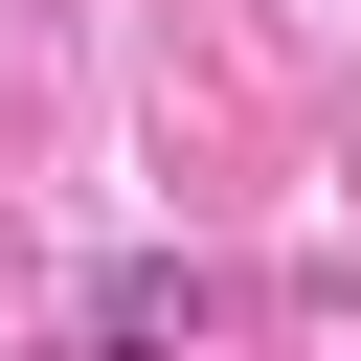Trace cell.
Returning <instances> with one entry per match:
<instances>
[{
  "instance_id": "6da1fadb",
  "label": "cell",
  "mask_w": 361,
  "mask_h": 361,
  "mask_svg": "<svg viewBox=\"0 0 361 361\" xmlns=\"http://www.w3.org/2000/svg\"><path fill=\"white\" fill-rule=\"evenodd\" d=\"M180 316H203V271H180V248H135V271H90L68 361H135V338H180Z\"/></svg>"
}]
</instances>
